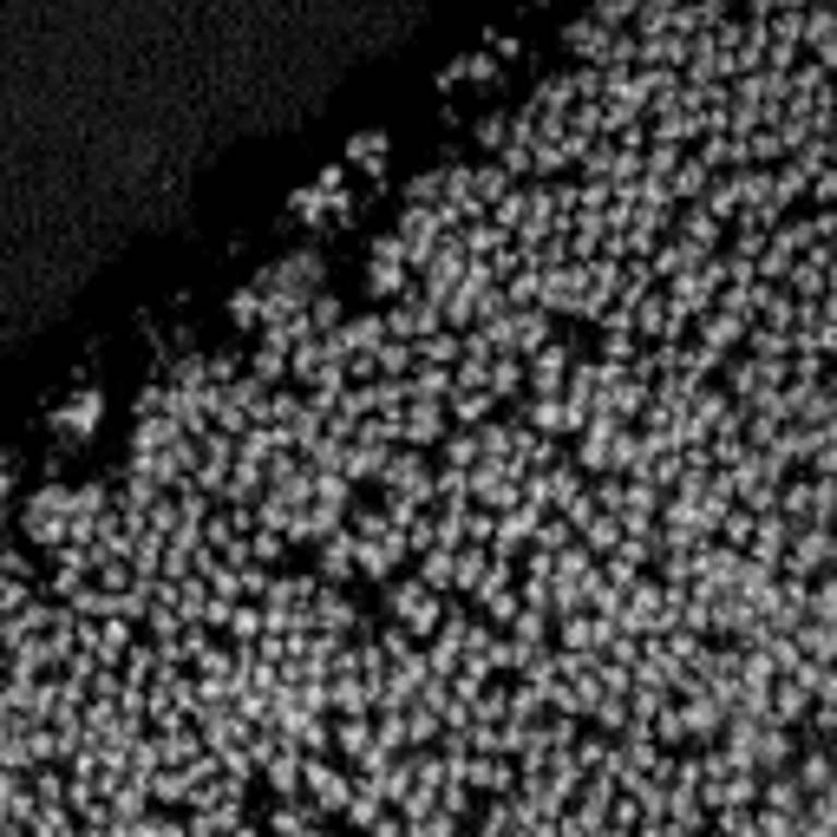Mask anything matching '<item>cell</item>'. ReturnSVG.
Listing matches in <instances>:
<instances>
[{
	"label": "cell",
	"instance_id": "7a4b0ae2",
	"mask_svg": "<svg viewBox=\"0 0 837 837\" xmlns=\"http://www.w3.org/2000/svg\"><path fill=\"white\" fill-rule=\"evenodd\" d=\"M98 412H105V399H98V393H79V399H65V406H59V412H52V426H59V432H65V439H85V432H92V419H98Z\"/></svg>",
	"mask_w": 837,
	"mask_h": 837
},
{
	"label": "cell",
	"instance_id": "6da1fadb",
	"mask_svg": "<svg viewBox=\"0 0 837 837\" xmlns=\"http://www.w3.org/2000/svg\"><path fill=\"white\" fill-rule=\"evenodd\" d=\"M393 615L406 622V635H432L445 615H439V596L426 589V583H399L393 589Z\"/></svg>",
	"mask_w": 837,
	"mask_h": 837
},
{
	"label": "cell",
	"instance_id": "277c9868",
	"mask_svg": "<svg viewBox=\"0 0 837 837\" xmlns=\"http://www.w3.org/2000/svg\"><path fill=\"white\" fill-rule=\"evenodd\" d=\"M7 485H13V458L0 452V491H7Z\"/></svg>",
	"mask_w": 837,
	"mask_h": 837
},
{
	"label": "cell",
	"instance_id": "3957f363",
	"mask_svg": "<svg viewBox=\"0 0 837 837\" xmlns=\"http://www.w3.org/2000/svg\"><path fill=\"white\" fill-rule=\"evenodd\" d=\"M347 157H354L360 170H380V164H386V131H360V137L347 144Z\"/></svg>",
	"mask_w": 837,
	"mask_h": 837
}]
</instances>
